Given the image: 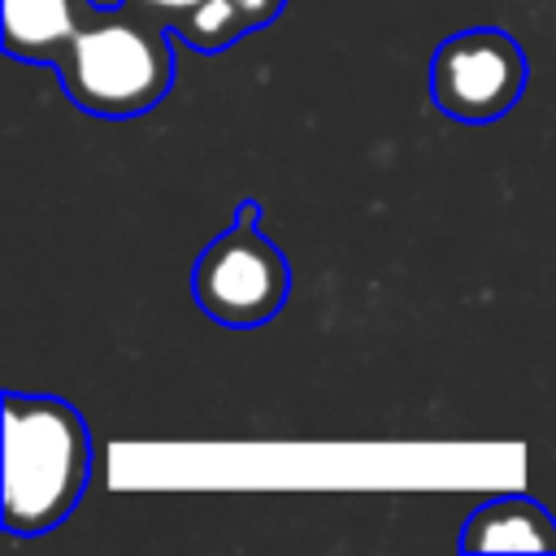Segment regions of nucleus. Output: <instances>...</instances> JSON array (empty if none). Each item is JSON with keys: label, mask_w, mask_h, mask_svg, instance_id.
Listing matches in <instances>:
<instances>
[{"label": "nucleus", "mask_w": 556, "mask_h": 556, "mask_svg": "<svg viewBox=\"0 0 556 556\" xmlns=\"http://www.w3.org/2000/svg\"><path fill=\"white\" fill-rule=\"evenodd\" d=\"M91 434L56 395H4V530L48 534L87 491Z\"/></svg>", "instance_id": "1"}, {"label": "nucleus", "mask_w": 556, "mask_h": 556, "mask_svg": "<svg viewBox=\"0 0 556 556\" xmlns=\"http://www.w3.org/2000/svg\"><path fill=\"white\" fill-rule=\"evenodd\" d=\"M165 22L126 4L91 9L74 39L52 56L65 96L96 117H139L174 83V48Z\"/></svg>", "instance_id": "2"}, {"label": "nucleus", "mask_w": 556, "mask_h": 556, "mask_svg": "<svg viewBox=\"0 0 556 556\" xmlns=\"http://www.w3.org/2000/svg\"><path fill=\"white\" fill-rule=\"evenodd\" d=\"M256 204H239V217L230 230H222L191 269V291L195 304L230 326V330H252L265 326L291 291V269L287 256L256 230Z\"/></svg>", "instance_id": "3"}, {"label": "nucleus", "mask_w": 556, "mask_h": 556, "mask_svg": "<svg viewBox=\"0 0 556 556\" xmlns=\"http://www.w3.org/2000/svg\"><path fill=\"white\" fill-rule=\"evenodd\" d=\"M526 52L495 26H473L434 48L430 96L456 122H495L526 91Z\"/></svg>", "instance_id": "4"}, {"label": "nucleus", "mask_w": 556, "mask_h": 556, "mask_svg": "<svg viewBox=\"0 0 556 556\" xmlns=\"http://www.w3.org/2000/svg\"><path fill=\"white\" fill-rule=\"evenodd\" d=\"M465 552H556V521L530 495H500L469 513L460 530Z\"/></svg>", "instance_id": "5"}, {"label": "nucleus", "mask_w": 556, "mask_h": 556, "mask_svg": "<svg viewBox=\"0 0 556 556\" xmlns=\"http://www.w3.org/2000/svg\"><path fill=\"white\" fill-rule=\"evenodd\" d=\"M91 9V0H0V43L17 61L52 65Z\"/></svg>", "instance_id": "6"}, {"label": "nucleus", "mask_w": 556, "mask_h": 556, "mask_svg": "<svg viewBox=\"0 0 556 556\" xmlns=\"http://www.w3.org/2000/svg\"><path fill=\"white\" fill-rule=\"evenodd\" d=\"M174 30H178L191 48H200V52H222V48H230L239 35H248L252 26H248V17H243V9H239L235 0H200L191 13H182V17L174 22Z\"/></svg>", "instance_id": "7"}, {"label": "nucleus", "mask_w": 556, "mask_h": 556, "mask_svg": "<svg viewBox=\"0 0 556 556\" xmlns=\"http://www.w3.org/2000/svg\"><path fill=\"white\" fill-rule=\"evenodd\" d=\"M117 4H126V9H135V13H148V17H156V22H165V26H174L182 13H191L200 0H117Z\"/></svg>", "instance_id": "8"}, {"label": "nucleus", "mask_w": 556, "mask_h": 556, "mask_svg": "<svg viewBox=\"0 0 556 556\" xmlns=\"http://www.w3.org/2000/svg\"><path fill=\"white\" fill-rule=\"evenodd\" d=\"M239 9H243V17H248V26L256 30V26H265V22H274L278 13H282V4L287 0H235Z\"/></svg>", "instance_id": "9"}]
</instances>
